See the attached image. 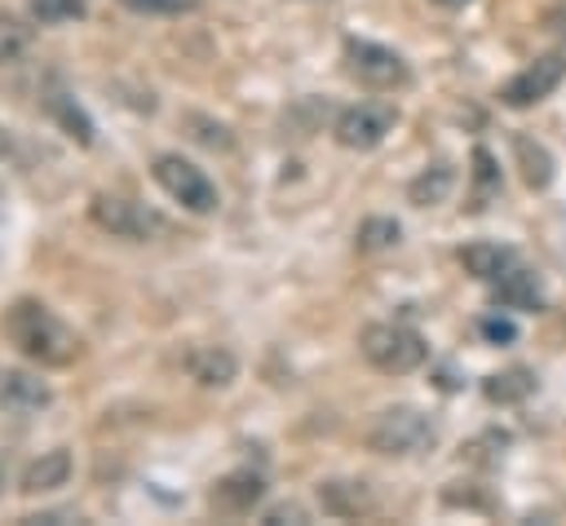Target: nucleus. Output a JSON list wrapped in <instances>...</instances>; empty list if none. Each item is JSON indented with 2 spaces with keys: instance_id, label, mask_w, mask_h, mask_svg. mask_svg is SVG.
Wrapping results in <instances>:
<instances>
[{
  "instance_id": "1",
  "label": "nucleus",
  "mask_w": 566,
  "mask_h": 526,
  "mask_svg": "<svg viewBox=\"0 0 566 526\" xmlns=\"http://www.w3.org/2000/svg\"><path fill=\"white\" fill-rule=\"evenodd\" d=\"M4 323H9L13 345H18L27 358L44 362V367H62V362H71V358L80 354V336H75L49 305H40V301H18Z\"/></svg>"
},
{
  "instance_id": "2",
  "label": "nucleus",
  "mask_w": 566,
  "mask_h": 526,
  "mask_svg": "<svg viewBox=\"0 0 566 526\" xmlns=\"http://www.w3.org/2000/svg\"><path fill=\"white\" fill-rule=\"evenodd\" d=\"M438 438V424L420 411V407H385L371 424H367V451L389 455V460H407L429 451Z\"/></svg>"
},
{
  "instance_id": "3",
  "label": "nucleus",
  "mask_w": 566,
  "mask_h": 526,
  "mask_svg": "<svg viewBox=\"0 0 566 526\" xmlns=\"http://www.w3.org/2000/svg\"><path fill=\"white\" fill-rule=\"evenodd\" d=\"M358 349L385 376H407V371L424 367V358H429L424 336L416 327H407V323H371V327H363Z\"/></svg>"
},
{
  "instance_id": "4",
  "label": "nucleus",
  "mask_w": 566,
  "mask_h": 526,
  "mask_svg": "<svg viewBox=\"0 0 566 526\" xmlns=\"http://www.w3.org/2000/svg\"><path fill=\"white\" fill-rule=\"evenodd\" d=\"M150 177H155V181H159V190H164L172 203H181L186 212L208 217V212H217V203H221V194H217L212 177H208L199 164L181 159V155H159V159L150 164Z\"/></svg>"
},
{
  "instance_id": "5",
  "label": "nucleus",
  "mask_w": 566,
  "mask_h": 526,
  "mask_svg": "<svg viewBox=\"0 0 566 526\" xmlns=\"http://www.w3.org/2000/svg\"><path fill=\"white\" fill-rule=\"evenodd\" d=\"M345 71L358 80V84H367V88H380V93H389V88H402L407 80H411V66H407V57L402 53H394L389 44H376V40H345Z\"/></svg>"
},
{
  "instance_id": "6",
  "label": "nucleus",
  "mask_w": 566,
  "mask_h": 526,
  "mask_svg": "<svg viewBox=\"0 0 566 526\" xmlns=\"http://www.w3.org/2000/svg\"><path fill=\"white\" fill-rule=\"evenodd\" d=\"M88 212H93V221H97L102 230H111L115 239L146 243V239L164 234V217H159V212H150L146 203L124 199V194H93Z\"/></svg>"
},
{
  "instance_id": "7",
  "label": "nucleus",
  "mask_w": 566,
  "mask_h": 526,
  "mask_svg": "<svg viewBox=\"0 0 566 526\" xmlns=\"http://www.w3.org/2000/svg\"><path fill=\"white\" fill-rule=\"evenodd\" d=\"M398 124V111L385 106V102H358V106H345L332 124V137L345 146V150H376Z\"/></svg>"
},
{
  "instance_id": "8",
  "label": "nucleus",
  "mask_w": 566,
  "mask_h": 526,
  "mask_svg": "<svg viewBox=\"0 0 566 526\" xmlns=\"http://www.w3.org/2000/svg\"><path fill=\"white\" fill-rule=\"evenodd\" d=\"M562 75H566V57H562V53H544V57H535L531 66H522L513 80L500 84V102L513 106V111H526V106L544 102V97L562 84Z\"/></svg>"
},
{
  "instance_id": "9",
  "label": "nucleus",
  "mask_w": 566,
  "mask_h": 526,
  "mask_svg": "<svg viewBox=\"0 0 566 526\" xmlns=\"http://www.w3.org/2000/svg\"><path fill=\"white\" fill-rule=\"evenodd\" d=\"M71 473H75L71 451H66V446H53V451H40V455L22 469L18 491H22V495H49V491H62V486L71 482Z\"/></svg>"
},
{
  "instance_id": "10",
  "label": "nucleus",
  "mask_w": 566,
  "mask_h": 526,
  "mask_svg": "<svg viewBox=\"0 0 566 526\" xmlns=\"http://www.w3.org/2000/svg\"><path fill=\"white\" fill-rule=\"evenodd\" d=\"M49 402H53V389H49L35 371H22V367L0 371V407H4V411L31 415V411H44Z\"/></svg>"
},
{
  "instance_id": "11",
  "label": "nucleus",
  "mask_w": 566,
  "mask_h": 526,
  "mask_svg": "<svg viewBox=\"0 0 566 526\" xmlns=\"http://www.w3.org/2000/svg\"><path fill=\"white\" fill-rule=\"evenodd\" d=\"M186 376L203 389H226L239 376V358L226 345H195L186 349Z\"/></svg>"
},
{
  "instance_id": "12",
  "label": "nucleus",
  "mask_w": 566,
  "mask_h": 526,
  "mask_svg": "<svg viewBox=\"0 0 566 526\" xmlns=\"http://www.w3.org/2000/svg\"><path fill=\"white\" fill-rule=\"evenodd\" d=\"M460 265L464 274H473L478 283H500L513 265H517V252L504 248V243H491V239H473L460 248Z\"/></svg>"
},
{
  "instance_id": "13",
  "label": "nucleus",
  "mask_w": 566,
  "mask_h": 526,
  "mask_svg": "<svg viewBox=\"0 0 566 526\" xmlns=\"http://www.w3.org/2000/svg\"><path fill=\"white\" fill-rule=\"evenodd\" d=\"M265 499V477L256 469H234L212 486V504L221 513H252Z\"/></svg>"
},
{
  "instance_id": "14",
  "label": "nucleus",
  "mask_w": 566,
  "mask_h": 526,
  "mask_svg": "<svg viewBox=\"0 0 566 526\" xmlns=\"http://www.w3.org/2000/svg\"><path fill=\"white\" fill-rule=\"evenodd\" d=\"M318 504L327 517H367L376 508V495L367 482H354V477H336V482H323L318 486Z\"/></svg>"
},
{
  "instance_id": "15",
  "label": "nucleus",
  "mask_w": 566,
  "mask_h": 526,
  "mask_svg": "<svg viewBox=\"0 0 566 526\" xmlns=\"http://www.w3.org/2000/svg\"><path fill=\"white\" fill-rule=\"evenodd\" d=\"M513 155H517V168H522V181L531 186V190H548L553 186V177H557V159H553V150L544 146V141H535V137H513Z\"/></svg>"
},
{
  "instance_id": "16",
  "label": "nucleus",
  "mask_w": 566,
  "mask_h": 526,
  "mask_svg": "<svg viewBox=\"0 0 566 526\" xmlns=\"http://www.w3.org/2000/svg\"><path fill=\"white\" fill-rule=\"evenodd\" d=\"M451 190H455V168H451L447 159L420 168V172L407 181V199H411L416 208H438V203L451 199Z\"/></svg>"
},
{
  "instance_id": "17",
  "label": "nucleus",
  "mask_w": 566,
  "mask_h": 526,
  "mask_svg": "<svg viewBox=\"0 0 566 526\" xmlns=\"http://www.w3.org/2000/svg\"><path fill=\"white\" fill-rule=\"evenodd\" d=\"M491 287H495V301L509 305V309H539V305H544L535 274L522 270V265H513V270H509L500 283H491Z\"/></svg>"
},
{
  "instance_id": "18",
  "label": "nucleus",
  "mask_w": 566,
  "mask_h": 526,
  "mask_svg": "<svg viewBox=\"0 0 566 526\" xmlns=\"http://www.w3.org/2000/svg\"><path fill=\"white\" fill-rule=\"evenodd\" d=\"M49 111H53V119L62 124V133L71 137V141H80V146H93V119H88V111L71 97V93H57L53 102H49Z\"/></svg>"
},
{
  "instance_id": "19",
  "label": "nucleus",
  "mask_w": 566,
  "mask_h": 526,
  "mask_svg": "<svg viewBox=\"0 0 566 526\" xmlns=\"http://www.w3.org/2000/svg\"><path fill=\"white\" fill-rule=\"evenodd\" d=\"M531 389H535V380H531V371H526V367L495 371V376H486V385H482V393H486L491 402H522Z\"/></svg>"
},
{
  "instance_id": "20",
  "label": "nucleus",
  "mask_w": 566,
  "mask_h": 526,
  "mask_svg": "<svg viewBox=\"0 0 566 526\" xmlns=\"http://www.w3.org/2000/svg\"><path fill=\"white\" fill-rule=\"evenodd\" d=\"M398 239H402V225L394 217H367L354 234L358 252H389V248H398Z\"/></svg>"
},
{
  "instance_id": "21",
  "label": "nucleus",
  "mask_w": 566,
  "mask_h": 526,
  "mask_svg": "<svg viewBox=\"0 0 566 526\" xmlns=\"http://www.w3.org/2000/svg\"><path fill=\"white\" fill-rule=\"evenodd\" d=\"M186 128H190V137H195L199 146H208V150H230V146H234L230 128H226L221 119H212V115H186Z\"/></svg>"
},
{
  "instance_id": "22",
  "label": "nucleus",
  "mask_w": 566,
  "mask_h": 526,
  "mask_svg": "<svg viewBox=\"0 0 566 526\" xmlns=\"http://www.w3.org/2000/svg\"><path fill=\"white\" fill-rule=\"evenodd\" d=\"M31 18L44 27L71 22V18H84V0H31Z\"/></svg>"
},
{
  "instance_id": "23",
  "label": "nucleus",
  "mask_w": 566,
  "mask_h": 526,
  "mask_svg": "<svg viewBox=\"0 0 566 526\" xmlns=\"http://www.w3.org/2000/svg\"><path fill=\"white\" fill-rule=\"evenodd\" d=\"M27 40H31V31H27L18 18H4V13H0V62H13V57L27 49Z\"/></svg>"
},
{
  "instance_id": "24",
  "label": "nucleus",
  "mask_w": 566,
  "mask_h": 526,
  "mask_svg": "<svg viewBox=\"0 0 566 526\" xmlns=\"http://www.w3.org/2000/svg\"><path fill=\"white\" fill-rule=\"evenodd\" d=\"M128 13H146V18H168V13H190L195 0H119Z\"/></svg>"
},
{
  "instance_id": "25",
  "label": "nucleus",
  "mask_w": 566,
  "mask_h": 526,
  "mask_svg": "<svg viewBox=\"0 0 566 526\" xmlns=\"http://www.w3.org/2000/svg\"><path fill=\"white\" fill-rule=\"evenodd\" d=\"M473 164H478V172H473V177H478V190H482V194H486V190H495V186H500L495 159H491V155H486V150L478 146V150H473ZM482 194H478V199H482Z\"/></svg>"
},
{
  "instance_id": "26",
  "label": "nucleus",
  "mask_w": 566,
  "mask_h": 526,
  "mask_svg": "<svg viewBox=\"0 0 566 526\" xmlns=\"http://www.w3.org/2000/svg\"><path fill=\"white\" fill-rule=\"evenodd\" d=\"M265 526H283V522H292V526H301V522H310V513L301 508V504H274V508H265V517H261Z\"/></svg>"
},
{
  "instance_id": "27",
  "label": "nucleus",
  "mask_w": 566,
  "mask_h": 526,
  "mask_svg": "<svg viewBox=\"0 0 566 526\" xmlns=\"http://www.w3.org/2000/svg\"><path fill=\"white\" fill-rule=\"evenodd\" d=\"M482 336H486L491 345H500V340H513L517 327H513L509 318H482Z\"/></svg>"
},
{
  "instance_id": "28",
  "label": "nucleus",
  "mask_w": 566,
  "mask_h": 526,
  "mask_svg": "<svg viewBox=\"0 0 566 526\" xmlns=\"http://www.w3.org/2000/svg\"><path fill=\"white\" fill-rule=\"evenodd\" d=\"M433 4H442V9H464V4H473V0H433Z\"/></svg>"
},
{
  "instance_id": "29",
  "label": "nucleus",
  "mask_w": 566,
  "mask_h": 526,
  "mask_svg": "<svg viewBox=\"0 0 566 526\" xmlns=\"http://www.w3.org/2000/svg\"><path fill=\"white\" fill-rule=\"evenodd\" d=\"M4 150H9V133L0 128V155H4Z\"/></svg>"
}]
</instances>
